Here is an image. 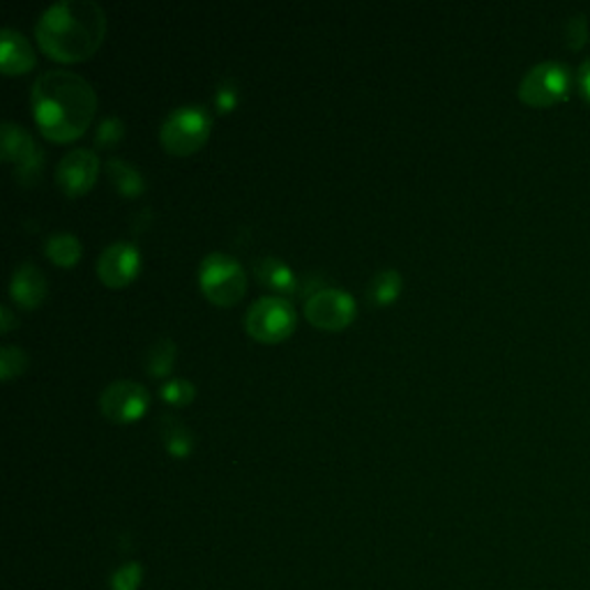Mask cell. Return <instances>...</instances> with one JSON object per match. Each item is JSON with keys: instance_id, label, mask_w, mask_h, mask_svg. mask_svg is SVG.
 <instances>
[{"instance_id": "6da1fadb", "label": "cell", "mask_w": 590, "mask_h": 590, "mask_svg": "<svg viewBox=\"0 0 590 590\" xmlns=\"http://www.w3.org/2000/svg\"><path fill=\"white\" fill-rule=\"evenodd\" d=\"M31 105L44 137L54 141H72L90 127L97 109V93L82 74L56 67L37 76Z\"/></svg>"}, {"instance_id": "7a4b0ae2", "label": "cell", "mask_w": 590, "mask_h": 590, "mask_svg": "<svg viewBox=\"0 0 590 590\" xmlns=\"http://www.w3.org/2000/svg\"><path fill=\"white\" fill-rule=\"evenodd\" d=\"M107 33V14L97 0H58L35 23L44 54L56 61H84L93 56Z\"/></svg>"}, {"instance_id": "3957f363", "label": "cell", "mask_w": 590, "mask_h": 590, "mask_svg": "<svg viewBox=\"0 0 590 590\" xmlns=\"http://www.w3.org/2000/svg\"><path fill=\"white\" fill-rule=\"evenodd\" d=\"M199 287L205 298L228 307L243 298L247 289V275L236 256L226 251H211L199 264Z\"/></svg>"}, {"instance_id": "277c9868", "label": "cell", "mask_w": 590, "mask_h": 590, "mask_svg": "<svg viewBox=\"0 0 590 590\" xmlns=\"http://www.w3.org/2000/svg\"><path fill=\"white\" fill-rule=\"evenodd\" d=\"M211 114L201 105H183L171 109L160 125V141L169 152L187 155L201 148L211 135Z\"/></svg>"}, {"instance_id": "5b68a950", "label": "cell", "mask_w": 590, "mask_h": 590, "mask_svg": "<svg viewBox=\"0 0 590 590\" xmlns=\"http://www.w3.org/2000/svg\"><path fill=\"white\" fill-rule=\"evenodd\" d=\"M572 90V72L558 61H543L533 65L519 84V99L528 107H554L568 99Z\"/></svg>"}, {"instance_id": "8992f818", "label": "cell", "mask_w": 590, "mask_h": 590, "mask_svg": "<svg viewBox=\"0 0 590 590\" xmlns=\"http://www.w3.org/2000/svg\"><path fill=\"white\" fill-rule=\"evenodd\" d=\"M245 328L259 342H281L296 328V307L281 296L256 298L245 314Z\"/></svg>"}, {"instance_id": "52a82bcc", "label": "cell", "mask_w": 590, "mask_h": 590, "mask_svg": "<svg viewBox=\"0 0 590 590\" xmlns=\"http://www.w3.org/2000/svg\"><path fill=\"white\" fill-rule=\"evenodd\" d=\"M0 137H3V160L14 167V178L21 185H33L44 167V150L35 143L33 135L19 122L6 120L0 125Z\"/></svg>"}, {"instance_id": "ba28073f", "label": "cell", "mask_w": 590, "mask_h": 590, "mask_svg": "<svg viewBox=\"0 0 590 590\" xmlns=\"http://www.w3.org/2000/svg\"><path fill=\"white\" fill-rule=\"evenodd\" d=\"M150 404V393L139 380L116 378L99 395V408L111 422L125 425L139 420Z\"/></svg>"}, {"instance_id": "9c48e42d", "label": "cell", "mask_w": 590, "mask_h": 590, "mask_svg": "<svg viewBox=\"0 0 590 590\" xmlns=\"http://www.w3.org/2000/svg\"><path fill=\"white\" fill-rule=\"evenodd\" d=\"M357 312L355 298L340 287H323L304 300V314L321 330H342Z\"/></svg>"}, {"instance_id": "30bf717a", "label": "cell", "mask_w": 590, "mask_h": 590, "mask_svg": "<svg viewBox=\"0 0 590 590\" xmlns=\"http://www.w3.org/2000/svg\"><path fill=\"white\" fill-rule=\"evenodd\" d=\"M99 173V155L84 146V148H72L61 158L56 167V183L67 196H79L88 192Z\"/></svg>"}, {"instance_id": "8fae6325", "label": "cell", "mask_w": 590, "mask_h": 590, "mask_svg": "<svg viewBox=\"0 0 590 590\" xmlns=\"http://www.w3.org/2000/svg\"><path fill=\"white\" fill-rule=\"evenodd\" d=\"M141 270V251L130 240L107 245L97 256V275L109 287H125Z\"/></svg>"}, {"instance_id": "7c38bea8", "label": "cell", "mask_w": 590, "mask_h": 590, "mask_svg": "<svg viewBox=\"0 0 590 590\" xmlns=\"http://www.w3.org/2000/svg\"><path fill=\"white\" fill-rule=\"evenodd\" d=\"M46 291H49L46 277L37 264L25 259L14 268L10 279V296L17 304L23 307V310H33V307L42 304Z\"/></svg>"}, {"instance_id": "4fadbf2b", "label": "cell", "mask_w": 590, "mask_h": 590, "mask_svg": "<svg viewBox=\"0 0 590 590\" xmlns=\"http://www.w3.org/2000/svg\"><path fill=\"white\" fill-rule=\"evenodd\" d=\"M35 65V49L21 31L6 25L0 31V67L6 74H23Z\"/></svg>"}, {"instance_id": "5bb4252c", "label": "cell", "mask_w": 590, "mask_h": 590, "mask_svg": "<svg viewBox=\"0 0 590 590\" xmlns=\"http://www.w3.org/2000/svg\"><path fill=\"white\" fill-rule=\"evenodd\" d=\"M254 272L259 277L264 285L277 293H293L298 289V277L291 270L287 261L277 259V256H264V259L254 261Z\"/></svg>"}, {"instance_id": "9a60e30c", "label": "cell", "mask_w": 590, "mask_h": 590, "mask_svg": "<svg viewBox=\"0 0 590 590\" xmlns=\"http://www.w3.org/2000/svg\"><path fill=\"white\" fill-rule=\"evenodd\" d=\"M158 429H160V436H162L167 450L173 457H187L194 450V433L178 416L162 414Z\"/></svg>"}, {"instance_id": "2e32d148", "label": "cell", "mask_w": 590, "mask_h": 590, "mask_svg": "<svg viewBox=\"0 0 590 590\" xmlns=\"http://www.w3.org/2000/svg\"><path fill=\"white\" fill-rule=\"evenodd\" d=\"M105 169H107V175L111 178V183L116 185V190L122 196H139V194H143L146 181H143L141 171L132 162H127L122 158H109L105 162Z\"/></svg>"}, {"instance_id": "e0dca14e", "label": "cell", "mask_w": 590, "mask_h": 590, "mask_svg": "<svg viewBox=\"0 0 590 590\" xmlns=\"http://www.w3.org/2000/svg\"><path fill=\"white\" fill-rule=\"evenodd\" d=\"M82 240L76 238L74 234H67V230H61V234H51L44 243V254L49 256L51 261L56 266H74L79 264L82 259Z\"/></svg>"}, {"instance_id": "ac0fdd59", "label": "cell", "mask_w": 590, "mask_h": 590, "mask_svg": "<svg viewBox=\"0 0 590 590\" xmlns=\"http://www.w3.org/2000/svg\"><path fill=\"white\" fill-rule=\"evenodd\" d=\"M401 287H404V279H401V272L395 270V268H383L378 270L367 285V298L369 302H374L376 307H383V304H390L397 300V296L401 293Z\"/></svg>"}, {"instance_id": "d6986e66", "label": "cell", "mask_w": 590, "mask_h": 590, "mask_svg": "<svg viewBox=\"0 0 590 590\" xmlns=\"http://www.w3.org/2000/svg\"><path fill=\"white\" fill-rule=\"evenodd\" d=\"M175 355H178L175 342L171 337H158L146 348L143 367L150 376H158V378L167 376L175 365Z\"/></svg>"}, {"instance_id": "ffe728a7", "label": "cell", "mask_w": 590, "mask_h": 590, "mask_svg": "<svg viewBox=\"0 0 590 590\" xmlns=\"http://www.w3.org/2000/svg\"><path fill=\"white\" fill-rule=\"evenodd\" d=\"M160 397L171 406H187L196 397V386L190 378H169L160 386Z\"/></svg>"}, {"instance_id": "44dd1931", "label": "cell", "mask_w": 590, "mask_h": 590, "mask_svg": "<svg viewBox=\"0 0 590 590\" xmlns=\"http://www.w3.org/2000/svg\"><path fill=\"white\" fill-rule=\"evenodd\" d=\"M25 367H29V355L17 344H6L0 348V376L3 380H10L12 376L21 374Z\"/></svg>"}, {"instance_id": "7402d4cb", "label": "cell", "mask_w": 590, "mask_h": 590, "mask_svg": "<svg viewBox=\"0 0 590 590\" xmlns=\"http://www.w3.org/2000/svg\"><path fill=\"white\" fill-rule=\"evenodd\" d=\"M122 137H125V122L118 116H107L95 130V143L99 148H114L122 141Z\"/></svg>"}, {"instance_id": "603a6c76", "label": "cell", "mask_w": 590, "mask_h": 590, "mask_svg": "<svg viewBox=\"0 0 590 590\" xmlns=\"http://www.w3.org/2000/svg\"><path fill=\"white\" fill-rule=\"evenodd\" d=\"M143 579V568L139 562H125L122 568H118L111 577V588L114 590H139Z\"/></svg>"}, {"instance_id": "cb8c5ba5", "label": "cell", "mask_w": 590, "mask_h": 590, "mask_svg": "<svg viewBox=\"0 0 590 590\" xmlns=\"http://www.w3.org/2000/svg\"><path fill=\"white\" fill-rule=\"evenodd\" d=\"M566 42L572 51H579L588 42V19L586 14H575L566 23Z\"/></svg>"}, {"instance_id": "d4e9b609", "label": "cell", "mask_w": 590, "mask_h": 590, "mask_svg": "<svg viewBox=\"0 0 590 590\" xmlns=\"http://www.w3.org/2000/svg\"><path fill=\"white\" fill-rule=\"evenodd\" d=\"M215 105L222 114H228L230 109H234L238 105V86L234 79H224L219 86H217V93H215Z\"/></svg>"}, {"instance_id": "484cf974", "label": "cell", "mask_w": 590, "mask_h": 590, "mask_svg": "<svg viewBox=\"0 0 590 590\" xmlns=\"http://www.w3.org/2000/svg\"><path fill=\"white\" fill-rule=\"evenodd\" d=\"M579 90L590 101V58H586L579 67Z\"/></svg>"}, {"instance_id": "4316f807", "label": "cell", "mask_w": 590, "mask_h": 590, "mask_svg": "<svg viewBox=\"0 0 590 590\" xmlns=\"http://www.w3.org/2000/svg\"><path fill=\"white\" fill-rule=\"evenodd\" d=\"M14 325H19V319L14 317L10 304H3L0 307V328H3V332H10Z\"/></svg>"}]
</instances>
